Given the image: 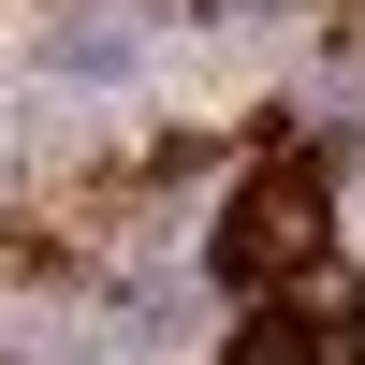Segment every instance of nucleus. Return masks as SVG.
Masks as SVG:
<instances>
[{
    "instance_id": "obj_1",
    "label": "nucleus",
    "mask_w": 365,
    "mask_h": 365,
    "mask_svg": "<svg viewBox=\"0 0 365 365\" xmlns=\"http://www.w3.org/2000/svg\"><path fill=\"white\" fill-rule=\"evenodd\" d=\"M322 249H336V190H322L307 161L234 175V205H220V278H234V292H292Z\"/></svg>"
},
{
    "instance_id": "obj_2",
    "label": "nucleus",
    "mask_w": 365,
    "mask_h": 365,
    "mask_svg": "<svg viewBox=\"0 0 365 365\" xmlns=\"http://www.w3.org/2000/svg\"><path fill=\"white\" fill-rule=\"evenodd\" d=\"M234 365H322V336L292 307H249V322H234Z\"/></svg>"
}]
</instances>
